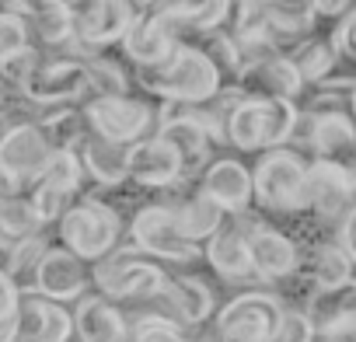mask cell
Instances as JSON below:
<instances>
[{"mask_svg": "<svg viewBox=\"0 0 356 342\" xmlns=\"http://www.w3.org/2000/svg\"><path fill=\"white\" fill-rule=\"evenodd\" d=\"M133 88L157 98V105H207L220 88V74L196 46H178L157 67H133Z\"/></svg>", "mask_w": 356, "mask_h": 342, "instance_id": "6da1fadb", "label": "cell"}, {"mask_svg": "<svg viewBox=\"0 0 356 342\" xmlns=\"http://www.w3.org/2000/svg\"><path fill=\"white\" fill-rule=\"evenodd\" d=\"M304 171L307 161L286 147L259 154L252 168V210L269 217H304Z\"/></svg>", "mask_w": 356, "mask_h": 342, "instance_id": "7a4b0ae2", "label": "cell"}, {"mask_svg": "<svg viewBox=\"0 0 356 342\" xmlns=\"http://www.w3.org/2000/svg\"><path fill=\"white\" fill-rule=\"evenodd\" d=\"M88 279H91V290L102 293L105 300H112L119 307H133L164 290L168 269L157 266L154 259L140 255L136 248L119 245L115 252H108L105 259L88 266Z\"/></svg>", "mask_w": 356, "mask_h": 342, "instance_id": "3957f363", "label": "cell"}, {"mask_svg": "<svg viewBox=\"0 0 356 342\" xmlns=\"http://www.w3.org/2000/svg\"><path fill=\"white\" fill-rule=\"evenodd\" d=\"M56 238L60 248H67L74 259L91 266L122 245V217L108 200L81 196L56 220Z\"/></svg>", "mask_w": 356, "mask_h": 342, "instance_id": "277c9868", "label": "cell"}, {"mask_svg": "<svg viewBox=\"0 0 356 342\" xmlns=\"http://www.w3.org/2000/svg\"><path fill=\"white\" fill-rule=\"evenodd\" d=\"M293 119H297L293 101L241 98L224 122V147L234 154H266L286 147Z\"/></svg>", "mask_w": 356, "mask_h": 342, "instance_id": "5b68a950", "label": "cell"}, {"mask_svg": "<svg viewBox=\"0 0 356 342\" xmlns=\"http://www.w3.org/2000/svg\"><path fill=\"white\" fill-rule=\"evenodd\" d=\"M122 245L136 248L140 255L154 259L157 266H196L203 262V248L186 241L175 227V217L168 203L154 200L133 210V217L122 224Z\"/></svg>", "mask_w": 356, "mask_h": 342, "instance_id": "8992f818", "label": "cell"}, {"mask_svg": "<svg viewBox=\"0 0 356 342\" xmlns=\"http://www.w3.org/2000/svg\"><path fill=\"white\" fill-rule=\"evenodd\" d=\"M283 300L269 286L238 290L227 297L210 321V332L217 342H273L280 332Z\"/></svg>", "mask_w": 356, "mask_h": 342, "instance_id": "52a82bcc", "label": "cell"}, {"mask_svg": "<svg viewBox=\"0 0 356 342\" xmlns=\"http://www.w3.org/2000/svg\"><path fill=\"white\" fill-rule=\"evenodd\" d=\"M231 217H234V224L245 231L248 266H252V276H255L262 286H276V283L290 279V276L300 269L304 248H300L283 227H276L273 220H266V217L255 213V210L231 213Z\"/></svg>", "mask_w": 356, "mask_h": 342, "instance_id": "ba28073f", "label": "cell"}, {"mask_svg": "<svg viewBox=\"0 0 356 342\" xmlns=\"http://www.w3.org/2000/svg\"><path fill=\"white\" fill-rule=\"evenodd\" d=\"M136 11L140 4H129V0H81V4H70L74 39L56 56H74V60L102 56L105 49L119 46Z\"/></svg>", "mask_w": 356, "mask_h": 342, "instance_id": "9c48e42d", "label": "cell"}, {"mask_svg": "<svg viewBox=\"0 0 356 342\" xmlns=\"http://www.w3.org/2000/svg\"><path fill=\"white\" fill-rule=\"evenodd\" d=\"M77 108H81L84 129H91L95 136L119 143V147H133V143L154 136V126H157V105L147 98H136V95L91 98Z\"/></svg>", "mask_w": 356, "mask_h": 342, "instance_id": "30bf717a", "label": "cell"}, {"mask_svg": "<svg viewBox=\"0 0 356 342\" xmlns=\"http://www.w3.org/2000/svg\"><path fill=\"white\" fill-rule=\"evenodd\" d=\"M304 200L307 213L332 231L349 210H356V168L335 161H307Z\"/></svg>", "mask_w": 356, "mask_h": 342, "instance_id": "8fae6325", "label": "cell"}, {"mask_svg": "<svg viewBox=\"0 0 356 342\" xmlns=\"http://www.w3.org/2000/svg\"><path fill=\"white\" fill-rule=\"evenodd\" d=\"M18 98L32 108H60L84 101V60L42 56L35 74L18 88Z\"/></svg>", "mask_w": 356, "mask_h": 342, "instance_id": "7c38bea8", "label": "cell"}, {"mask_svg": "<svg viewBox=\"0 0 356 342\" xmlns=\"http://www.w3.org/2000/svg\"><path fill=\"white\" fill-rule=\"evenodd\" d=\"M196 189L227 217L245 213L252 210V168L238 154H213L203 175L196 179Z\"/></svg>", "mask_w": 356, "mask_h": 342, "instance_id": "4fadbf2b", "label": "cell"}, {"mask_svg": "<svg viewBox=\"0 0 356 342\" xmlns=\"http://www.w3.org/2000/svg\"><path fill=\"white\" fill-rule=\"evenodd\" d=\"M161 297L168 304L171 321L182 325L186 332L207 328L213 321V311L220 307L217 290L203 276H193V272H168V283H164Z\"/></svg>", "mask_w": 356, "mask_h": 342, "instance_id": "5bb4252c", "label": "cell"}, {"mask_svg": "<svg viewBox=\"0 0 356 342\" xmlns=\"http://www.w3.org/2000/svg\"><path fill=\"white\" fill-rule=\"evenodd\" d=\"M53 147L46 143L42 129L35 122H18L0 136V175L15 179L18 186L32 189L42 164L49 161Z\"/></svg>", "mask_w": 356, "mask_h": 342, "instance_id": "9a60e30c", "label": "cell"}, {"mask_svg": "<svg viewBox=\"0 0 356 342\" xmlns=\"http://www.w3.org/2000/svg\"><path fill=\"white\" fill-rule=\"evenodd\" d=\"M88 290H91L88 262L74 259L67 248H60V245L49 241V248H46V255H42V262H39V269H35V290H32V293H39V297L53 300V304L70 307V304L81 300Z\"/></svg>", "mask_w": 356, "mask_h": 342, "instance_id": "2e32d148", "label": "cell"}, {"mask_svg": "<svg viewBox=\"0 0 356 342\" xmlns=\"http://www.w3.org/2000/svg\"><path fill=\"white\" fill-rule=\"evenodd\" d=\"M300 314L307 318L314 339L353 342V328H356V286L311 290L304 297V304H300Z\"/></svg>", "mask_w": 356, "mask_h": 342, "instance_id": "e0dca14e", "label": "cell"}, {"mask_svg": "<svg viewBox=\"0 0 356 342\" xmlns=\"http://www.w3.org/2000/svg\"><path fill=\"white\" fill-rule=\"evenodd\" d=\"M203 262L217 272L220 283H227L234 290H255V286H262L252 276L248 252H245V231L234 224V217H224V224L203 245Z\"/></svg>", "mask_w": 356, "mask_h": 342, "instance_id": "ac0fdd59", "label": "cell"}, {"mask_svg": "<svg viewBox=\"0 0 356 342\" xmlns=\"http://www.w3.org/2000/svg\"><path fill=\"white\" fill-rule=\"evenodd\" d=\"M161 203H168L178 234H182L186 241H193V245H200V248L213 238V231H217V227L224 224V217H227L220 206H213V203L196 189V182H182V186L168 189V193L161 196Z\"/></svg>", "mask_w": 356, "mask_h": 342, "instance_id": "d6986e66", "label": "cell"}, {"mask_svg": "<svg viewBox=\"0 0 356 342\" xmlns=\"http://www.w3.org/2000/svg\"><path fill=\"white\" fill-rule=\"evenodd\" d=\"M126 182L140 189H157L168 193L175 186H182V164H178L175 150L161 143L157 136H147L129 147L126 154Z\"/></svg>", "mask_w": 356, "mask_h": 342, "instance_id": "ffe728a7", "label": "cell"}, {"mask_svg": "<svg viewBox=\"0 0 356 342\" xmlns=\"http://www.w3.org/2000/svg\"><path fill=\"white\" fill-rule=\"evenodd\" d=\"M70 307L53 304L39 293H22L15 311V342H70Z\"/></svg>", "mask_w": 356, "mask_h": 342, "instance_id": "44dd1931", "label": "cell"}, {"mask_svg": "<svg viewBox=\"0 0 356 342\" xmlns=\"http://www.w3.org/2000/svg\"><path fill=\"white\" fill-rule=\"evenodd\" d=\"M70 325H74V342H126L129 339V321L122 307L105 300L95 290H88L81 300L70 304Z\"/></svg>", "mask_w": 356, "mask_h": 342, "instance_id": "7402d4cb", "label": "cell"}, {"mask_svg": "<svg viewBox=\"0 0 356 342\" xmlns=\"http://www.w3.org/2000/svg\"><path fill=\"white\" fill-rule=\"evenodd\" d=\"M119 49H122V56H126L133 67H157L161 60L171 56L175 39H171V32L164 28V22L154 15V8H150V4H140L136 18L129 22L126 35L119 39Z\"/></svg>", "mask_w": 356, "mask_h": 342, "instance_id": "603a6c76", "label": "cell"}, {"mask_svg": "<svg viewBox=\"0 0 356 342\" xmlns=\"http://www.w3.org/2000/svg\"><path fill=\"white\" fill-rule=\"evenodd\" d=\"M70 150L77 154L88 182H95L98 189H119V186H126V154H129V147L108 143V140L95 136L91 129H84Z\"/></svg>", "mask_w": 356, "mask_h": 342, "instance_id": "cb8c5ba5", "label": "cell"}, {"mask_svg": "<svg viewBox=\"0 0 356 342\" xmlns=\"http://www.w3.org/2000/svg\"><path fill=\"white\" fill-rule=\"evenodd\" d=\"M234 84L241 88L245 98H262V101H293L304 91V84L286 56H273L259 67L241 70V77Z\"/></svg>", "mask_w": 356, "mask_h": 342, "instance_id": "d4e9b609", "label": "cell"}, {"mask_svg": "<svg viewBox=\"0 0 356 342\" xmlns=\"http://www.w3.org/2000/svg\"><path fill=\"white\" fill-rule=\"evenodd\" d=\"M29 32L32 46H39L46 56H56L74 39V18H70V0H29Z\"/></svg>", "mask_w": 356, "mask_h": 342, "instance_id": "484cf974", "label": "cell"}, {"mask_svg": "<svg viewBox=\"0 0 356 342\" xmlns=\"http://www.w3.org/2000/svg\"><path fill=\"white\" fill-rule=\"evenodd\" d=\"M353 255H346L332 238L314 241L311 248H304L300 255V269L307 272V279L314 283V290H339V286H353Z\"/></svg>", "mask_w": 356, "mask_h": 342, "instance_id": "4316f807", "label": "cell"}, {"mask_svg": "<svg viewBox=\"0 0 356 342\" xmlns=\"http://www.w3.org/2000/svg\"><path fill=\"white\" fill-rule=\"evenodd\" d=\"M286 60L293 63V70H297V77H300V84L304 88H311V84H321V81H328L332 74H339L346 63H339V56H335V49L328 46V39L325 35H307L304 42H297L290 53H286Z\"/></svg>", "mask_w": 356, "mask_h": 342, "instance_id": "83f0119b", "label": "cell"}, {"mask_svg": "<svg viewBox=\"0 0 356 342\" xmlns=\"http://www.w3.org/2000/svg\"><path fill=\"white\" fill-rule=\"evenodd\" d=\"M266 18H269V28L290 49L297 42H304L307 35H314V28H318L311 0H266Z\"/></svg>", "mask_w": 356, "mask_h": 342, "instance_id": "f1b7e54d", "label": "cell"}, {"mask_svg": "<svg viewBox=\"0 0 356 342\" xmlns=\"http://www.w3.org/2000/svg\"><path fill=\"white\" fill-rule=\"evenodd\" d=\"M126 95H133V81H129V70L122 63H115L105 53L84 60V101H91V98H126Z\"/></svg>", "mask_w": 356, "mask_h": 342, "instance_id": "f546056e", "label": "cell"}, {"mask_svg": "<svg viewBox=\"0 0 356 342\" xmlns=\"http://www.w3.org/2000/svg\"><path fill=\"white\" fill-rule=\"evenodd\" d=\"M49 248V234H35L15 248H8L4 255H0V269H4V276L18 286V293H32L35 290V269L42 262Z\"/></svg>", "mask_w": 356, "mask_h": 342, "instance_id": "4dcf8cb0", "label": "cell"}, {"mask_svg": "<svg viewBox=\"0 0 356 342\" xmlns=\"http://www.w3.org/2000/svg\"><path fill=\"white\" fill-rule=\"evenodd\" d=\"M35 186H46V189H56L70 200H81L84 189H88V175H84V168H81L74 150H53L49 161L39 171Z\"/></svg>", "mask_w": 356, "mask_h": 342, "instance_id": "1f68e13d", "label": "cell"}, {"mask_svg": "<svg viewBox=\"0 0 356 342\" xmlns=\"http://www.w3.org/2000/svg\"><path fill=\"white\" fill-rule=\"evenodd\" d=\"M29 0H11V4H0V60L22 53L25 46H32V32H29Z\"/></svg>", "mask_w": 356, "mask_h": 342, "instance_id": "d6a6232c", "label": "cell"}, {"mask_svg": "<svg viewBox=\"0 0 356 342\" xmlns=\"http://www.w3.org/2000/svg\"><path fill=\"white\" fill-rule=\"evenodd\" d=\"M42 49L39 46H25L22 53H11V56H4L0 60V84H4L11 95H18V88L35 74V67L42 63Z\"/></svg>", "mask_w": 356, "mask_h": 342, "instance_id": "836d02e7", "label": "cell"}, {"mask_svg": "<svg viewBox=\"0 0 356 342\" xmlns=\"http://www.w3.org/2000/svg\"><path fill=\"white\" fill-rule=\"evenodd\" d=\"M126 321H129L126 342H189V335H193L182 325L164 321V318H126Z\"/></svg>", "mask_w": 356, "mask_h": 342, "instance_id": "e575fe53", "label": "cell"}, {"mask_svg": "<svg viewBox=\"0 0 356 342\" xmlns=\"http://www.w3.org/2000/svg\"><path fill=\"white\" fill-rule=\"evenodd\" d=\"M325 39H328V46L335 49L339 63L353 67V60H356V8H349L339 22H332L328 32H325Z\"/></svg>", "mask_w": 356, "mask_h": 342, "instance_id": "d590c367", "label": "cell"}, {"mask_svg": "<svg viewBox=\"0 0 356 342\" xmlns=\"http://www.w3.org/2000/svg\"><path fill=\"white\" fill-rule=\"evenodd\" d=\"M273 342H318L307 318L300 314V307H283V318H280V332Z\"/></svg>", "mask_w": 356, "mask_h": 342, "instance_id": "8d00e7d4", "label": "cell"}, {"mask_svg": "<svg viewBox=\"0 0 356 342\" xmlns=\"http://www.w3.org/2000/svg\"><path fill=\"white\" fill-rule=\"evenodd\" d=\"M18 286L4 276V269H0V318H15V311H18Z\"/></svg>", "mask_w": 356, "mask_h": 342, "instance_id": "74e56055", "label": "cell"}, {"mask_svg": "<svg viewBox=\"0 0 356 342\" xmlns=\"http://www.w3.org/2000/svg\"><path fill=\"white\" fill-rule=\"evenodd\" d=\"M353 4H349V0H335V4H321V0H311V11H314V22L321 25V22H339L346 11H349Z\"/></svg>", "mask_w": 356, "mask_h": 342, "instance_id": "f35d334b", "label": "cell"}, {"mask_svg": "<svg viewBox=\"0 0 356 342\" xmlns=\"http://www.w3.org/2000/svg\"><path fill=\"white\" fill-rule=\"evenodd\" d=\"M0 342H15V318H0Z\"/></svg>", "mask_w": 356, "mask_h": 342, "instance_id": "ab89813d", "label": "cell"}, {"mask_svg": "<svg viewBox=\"0 0 356 342\" xmlns=\"http://www.w3.org/2000/svg\"><path fill=\"white\" fill-rule=\"evenodd\" d=\"M189 342H217V339H213V332H210V325H207V328L193 332V335H189Z\"/></svg>", "mask_w": 356, "mask_h": 342, "instance_id": "60d3db41", "label": "cell"}, {"mask_svg": "<svg viewBox=\"0 0 356 342\" xmlns=\"http://www.w3.org/2000/svg\"><path fill=\"white\" fill-rule=\"evenodd\" d=\"M11 98H15V95H11V91H8V88H4V84H0V108H4V105H8V101H11Z\"/></svg>", "mask_w": 356, "mask_h": 342, "instance_id": "b9f144b4", "label": "cell"}, {"mask_svg": "<svg viewBox=\"0 0 356 342\" xmlns=\"http://www.w3.org/2000/svg\"><path fill=\"white\" fill-rule=\"evenodd\" d=\"M318 342H335V339H318Z\"/></svg>", "mask_w": 356, "mask_h": 342, "instance_id": "7bdbcfd3", "label": "cell"}]
</instances>
